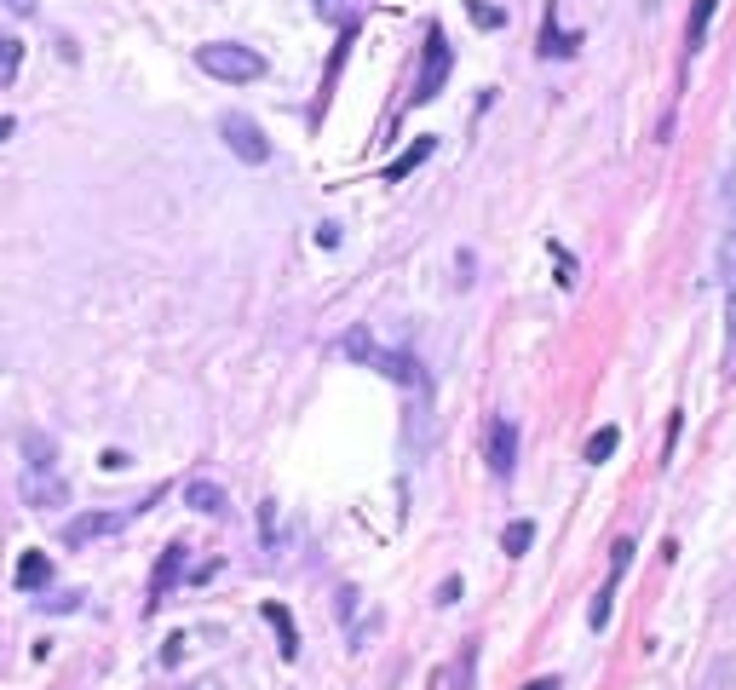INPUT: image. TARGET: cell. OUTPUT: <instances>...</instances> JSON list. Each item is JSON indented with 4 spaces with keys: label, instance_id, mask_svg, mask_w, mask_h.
<instances>
[{
    "label": "cell",
    "instance_id": "25",
    "mask_svg": "<svg viewBox=\"0 0 736 690\" xmlns=\"http://www.w3.org/2000/svg\"><path fill=\"white\" fill-rule=\"evenodd\" d=\"M725 276H731V288H736V230H731V242H725Z\"/></svg>",
    "mask_w": 736,
    "mask_h": 690
},
{
    "label": "cell",
    "instance_id": "19",
    "mask_svg": "<svg viewBox=\"0 0 736 690\" xmlns=\"http://www.w3.org/2000/svg\"><path fill=\"white\" fill-rule=\"evenodd\" d=\"M627 564H633V541H616V547H610V587L627 575Z\"/></svg>",
    "mask_w": 736,
    "mask_h": 690
},
{
    "label": "cell",
    "instance_id": "2",
    "mask_svg": "<svg viewBox=\"0 0 736 690\" xmlns=\"http://www.w3.org/2000/svg\"><path fill=\"white\" fill-rule=\"evenodd\" d=\"M340 351H345V357H357V363H368V368H380V374H386V380H397V386H420V380H426L414 357L374 345V340H368V328H351V334L340 340Z\"/></svg>",
    "mask_w": 736,
    "mask_h": 690
},
{
    "label": "cell",
    "instance_id": "20",
    "mask_svg": "<svg viewBox=\"0 0 736 690\" xmlns=\"http://www.w3.org/2000/svg\"><path fill=\"white\" fill-rule=\"evenodd\" d=\"M259 541L276 547V501H259Z\"/></svg>",
    "mask_w": 736,
    "mask_h": 690
},
{
    "label": "cell",
    "instance_id": "1",
    "mask_svg": "<svg viewBox=\"0 0 736 690\" xmlns=\"http://www.w3.org/2000/svg\"><path fill=\"white\" fill-rule=\"evenodd\" d=\"M196 64H202L213 81H230V87H242V81H259V75H265V58H259L253 46H236V41L196 46Z\"/></svg>",
    "mask_w": 736,
    "mask_h": 690
},
{
    "label": "cell",
    "instance_id": "18",
    "mask_svg": "<svg viewBox=\"0 0 736 690\" xmlns=\"http://www.w3.org/2000/svg\"><path fill=\"white\" fill-rule=\"evenodd\" d=\"M610 598H616V587L604 581V593H598L593 610H587V627H593V633H604V627H610Z\"/></svg>",
    "mask_w": 736,
    "mask_h": 690
},
{
    "label": "cell",
    "instance_id": "28",
    "mask_svg": "<svg viewBox=\"0 0 736 690\" xmlns=\"http://www.w3.org/2000/svg\"><path fill=\"white\" fill-rule=\"evenodd\" d=\"M524 690H564V685H558V679H529Z\"/></svg>",
    "mask_w": 736,
    "mask_h": 690
},
{
    "label": "cell",
    "instance_id": "8",
    "mask_svg": "<svg viewBox=\"0 0 736 690\" xmlns=\"http://www.w3.org/2000/svg\"><path fill=\"white\" fill-rule=\"evenodd\" d=\"M184 506H196V512H207V518H219V512L230 506V495L213 478H190V483H184Z\"/></svg>",
    "mask_w": 736,
    "mask_h": 690
},
{
    "label": "cell",
    "instance_id": "27",
    "mask_svg": "<svg viewBox=\"0 0 736 690\" xmlns=\"http://www.w3.org/2000/svg\"><path fill=\"white\" fill-rule=\"evenodd\" d=\"M12 133H18V121H12V115H0V144H6Z\"/></svg>",
    "mask_w": 736,
    "mask_h": 690
},
{
    "label": "cell",
    "instance_id": "4",
    "mask_svg": "<svg viewBox=\"0 0 736 690\" xmlns=\"http://www.w3.org/2000/svg\"><path fill=\"white\" fill-rule=\"evenodd\" d=\"M219 133H225V144H230V156L236 161H248V167H265V161H271V138L259 133L248 115H225Z\"/></svg>",
    "mask_w": 736,
    "mask_h": 690
},
{
    "label": "cell",
    "instance_id": "12",
    "mask_svg": "<svg viewBox=\"0 0 736 690\" xmlns=\"http://www.w3.org/2000/svg\"><path fill=\"white\" fill-rule=\"evenodd\" d=\"M52 581V558L46 552H23L18 558V587L23 593H35V587H46Z\"/></svg>",
    "mask_w": 736,
    "mask_h": 690
},
{
    "label": "cell",
    "instance_id": "30",
    "mask_svg": "<svg viewBox=\"0 0 736 690\" xmlns=\"http://www.w3.org/2000/svg\"><path fill=\"white\" fill-rule=\"evenodd\" d=\"M708 690H725V673H719V679H713V685H708Z\"/></svg>",
    "mask_w": 736,
    "mask_h": 690
},
{
    "label": "cell",
    "instance_id": "10",
    "mask_svg": "<svg viewBox=\"0 0 736 690\" xmlns=\"http://www.w3.org/2000/svg\"><path fill=\"white\" fill-rule=\"evenodd\" d=\"M713 12H719V0H696V6H690V23H685V46H690V52H702V46H708Z\"/></svg>",
    "mask_w": 736,
    "mask_h": 690
},
{
    "label": "cell",
    "instance_id": "21",
    "mask_svg": "<svg viewBox=\"0 0 736 690\" xmlns=\"http://www.w3.org/2000/svg\"><path fill=\"white\" fill-rule=\"evenodd\" d=\"M466 12H472V18L483 23V29H501V23H506L501 12H495V6H483V0H466Z\"/></svg>",
    "mask_w": 736,
    "mask_h": 690
},
{
    "label": "cell",
    "instance_id": "5",
    "mask_svg": "<svg viewBox=\"0 0 736 690\" xmlns=\"http://www.w3.org/2000/svg\"><path fill=\"white\" fill-rule=\"evenodd\" d=\"M18 495L35 506V512H46V506H64L69 501V483H64V472H58V466H23Z\"/></svg>",
    "mask_w": 736,
    "mask_h": 690
},
{
    "label": "cell",
    "instance_id": "7",
    "mask_svg": "<svg viewBox=\"0 0 736 690\" xmlns=\"http://www.w3.org/2000/svg\"><path fill=\"white\" fill-rule=\"evenodd\" d=\"M127 524V512H81L64 524V547H87V541H104L115 529Z\"/></svg>",
    "mask_w": 736,
    "mask_h": 690
},
{
    "label": "cell",
    "instance_id": "14",
    "mask_svg": "<svg viewBox=\"0 0 736 690\" xmlns=\"http://www.w3.org/2000/svg\"><path fill=\"white\" fill-rule=\"evenodd\" d=\"M23 455H29V466H58V443L46 432H23Z\"/></svg>",
    "mask_w": 736,
    "mask_h": 690
},
{
    "label": "cell",
    "instance_id": "22",
    "mask_svg": "<svg viewBox=\"0 0 736 690\" xmlns=\"http://www.w3.org/2000/svg\"><path fill=\"white\" fill-rule=\"evenodd\" d=\"M725 374H736V288H731V340H725Z\"/></svg>",
    "mask_w": 736,
    "mask_h": 690
},
{
    "label": "cell",
    "instance_id": "13",
    "mask_svg": "<svg viewBox=\"0 0 736 690\" xmlns=\"http://www.w3.org/2000/svg\"><path fill=\"white\" fill-rule=\"evenodd\" d=\"M265 621H271V627H276V639H282V656L294 662V656H299V633H294V616H288L282 604H265Z\"/></svg>",
    "mask_w": 736,
    "mask_h": 690
},
{
    "label": "cell",
    "instance_id": "23",
    "mask_svg": "<svg viewBox=\"0 0 736 690\" xmlns=\"http://www.w3.org/2000/svg\"><path fill=\"white\" fill-rule=\"evenodd\" d=\"M161 662H167V667H179V662H184V633H173V639H167V650H161Z\"/></svg>",
    "mask_w": 736,
    "mask_h": 690
},
{
    "label": "cell",
    "instance_id": "17",
    "mask_svg": "<svg viewBox=\"0 0 736 690\" xmlns=\"http://www.w3.org/2000/svg\"><path fill=\"white\" fill-rule=\"evenodd\" d=\"M18 64H23V46L12 41V35H6V29H0V87H6V81H12V75H18Z\"/></svg>",
    "mask_w": 736,
    "mask_h": 690
},
{
    "label": "cell",
    "instance_id": "24",
    "mask_svg": "<svg viewBox=\"0 0 736 690\" xmlns=\"http://www.w3.org/2000/svg\"><path fill=\"white\" fill-rule=\"evenodd\" d=\"M455 598H460V581H455V575H449V581L437 587V604H455Z\"/></svg>",
    "mask_w": 736,
    "mask_h": 690
},
{
    "label": "cell",
    "instance_id": "6",
    "mask_svg": "<svg viewBox=\"0 0 736 690\" xmlns=\"http://www.w3.org/2000/svg\"><path fill=\"white\" fill-rule=\"evenodd\" d=\"M483 455H489V472H495V478H512V466H518V426H512L506 414L489 420V432H483Z\"/></svg>",
    "mask_w": 736,
    "mask_h": 690
},
{
    "label": "cell",
    "instance_id": "9",
    "mask_svg": "<svg viewBox=\"0 0 736 690\" xmlns=\"http://www.w3.org/2000/svg\"><path fill=\"white\" fill-rule=\"evenodd\" d=\"M179 575H184V547H167L161 552V564H156V581H150V610L167 598V587H173Z\"/></svg>",
    "mask_w": 736,
    "mask_h": 690
},
{
    "label": "cell",
    "instance_id": "29",
    "mask_svg": "<svg viewBox=\"0 0 736 690\" xmlns=\"http://www.w3.org/2000/svg\"><path fill=\"white\" fill-rule=\"evenodd\" d=\"M190 690H219V685H213V679H202V685H190Z\"/></svg>",
    "mask_w": 736,
    "mask_h": 690
},
{
    "label": "cell",
    "instance_id": "3",
    "mask_svg": "<svg viewBox=\"0 0 736 690\" xmlns=\"http://www.w3.org/2000/svg\"><path fill=\"white\" fill-rule=\"evenodd\" d=\"M449 41H443V29H426V58H420V81H414V104H432L443 81H449Z\"/></svg>",
    "mask_w": 736,
    "mask_h": 690
},
{
    "label": "cell",
    "instance_id": "15",
    "mask_svg": "<svg viewBox=\"0 0 736 690\" xmlns=\"http://www.w3.org/2000/svg\"><path fill=\"white\" fill-rule=\"evenodd\" d=\"M529 541H535V524H529V518H518V524H506V529H501V552H506V558L529 552Z\"/></svg>",
    "mask_w": 736,
    "mask_h": 690
},
{
    "label": "cell",
    "instance_id": "26",
    "mask_svg": "<svg viewBox=\"0 0 736 690\" xmlns=\"http://www.w3.org/2000/svg\"><path fill=\"white\" fill-rule=\"evenodd\" d=\"M6 6H12L18 18H35V12H41V0H6Z\"/></svg>",
    "mask_w": 736,
    "mask_h": 690
},
{
    "label": "cell",
    "instance_id": "16",
    "mask_svg": "<svg viewBox=\"0 0 736 690\" xmlns=\"http://www.w3.org/2000/svg\"><path fill=\"white\" fill-rule=\"evenodd\" d=\"M616 443H621L616 426H598V432L587 437V460H593V466H598V460H610V455H616Z\"/></svg>",
    "mask_w": 736,
    "mask_h": 690
},
{
    "label": "cell",
    "instance_id": "11",
    "mask_svg": "<svg viewBox=\"0 0 736 690\" xmlns=\"http://www.w3.org/2000/svg\"><path fill=\"white\" fill-rule=\"evenodd\" d=\"M432 150H437L432 138H414V144H409V150H403V156H397V161H391V167H386V173H380V179H386V184L409 179V173H414V167H420V161H426V156H432Z\"/></svg>",
    "mask_w": 736,
    "mask_h": 690
}]
</instances>
